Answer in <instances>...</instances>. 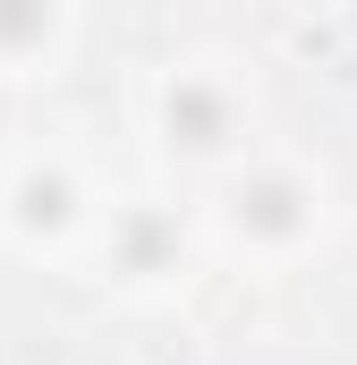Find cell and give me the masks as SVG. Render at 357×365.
Segmentation results:
<instances>
[{
	"label": "cell",
	"mask_w": 357,
	"mask_h": 365,
	"mask_svg": "<svg viewBox=\"0 0 357 365\" xmlns=\"http://www.w3.org/2000/svg\"><path fill=\"white\" fill-rule=\"evenodd\" d=\"M264 145V77L230 43H178L136 77V153L145 179L204 195Z\"/></svg>",
	"instance_id": "cell-1"
},
{
	"label": "cell",
	"mask_w": 357,
	"mask_h": 365,
	"mask_svg": "<svg viewBox=\"0 0 357 365\" xmlns=\"http://www.w3.org/2000/svg\"><path fill=\"white\" fill-rule=\"evenodd\" d=\"M332 221H341V187L323 170V153L281 145V136H264L230 179H213L196 195L204 264L213 272H247V280L298 272L306 255H323Z\"/></svg>",
	"instance_id": "cell-2"
},
{
	"label": "cell",
	"mask_w": 357,
	"mask_h": 365,
	"mask_svg": "<svg viewBox=\"0 0 357 365\" xmlns=\"http://www.w3.org/2000/svg\"><path fill=\"white\" fill-rule=\"evenodd\" d=\"M111 170L94 162L77 136H17L9 145V195H0V255L77 272L111 212Z\"/></svg>",
	"instance_id": "cell-3"
},
{
	"label": "cell",
	"mask_w": 357,
	"mask_h": 365,
	"mask_svg": "<svg viewBox=\"0 0 357 365\" xmlns=\"http://www.w3.org/2000/svg\"><path fill=\"white\" fill-rule=\"evenodd\" d=\"M77 272L94 289H111L119 306H178L196 289V272H213L204 238H196V195H178L162 179H136V187L119 179Z\"/></svg>",
	"instance_id": "cell-4"
},
{
	"label": "cell",
	"mask_w": 357,
	"mask_h": 365,
	"mask_svg": "<svg viewBox=\"0 0 357 365\" xmlns=\"http://www.w3.org/2000/svg\"><path fill=\"white\" fill-rule=\"evenodd\" d=\"M86 9L69 0H0V86H51L77 68Z\"/></svg>",
	"instance_id": "cell-5"
},
{
	"label": "cell",
	"mask_w": 357,
	"mask_h": 365,
	"mask_svg": "<svg viewBox=\"0 0 357 365\" xmlns=\"http://www.w3.org/2000/svg\"><path fill=\"white\" fill-rule=\"evenodd\" d=\"M0 195H9V145H0Z\"/></svg>",
	"instance_id": "cell-6"
}]
</instances>
